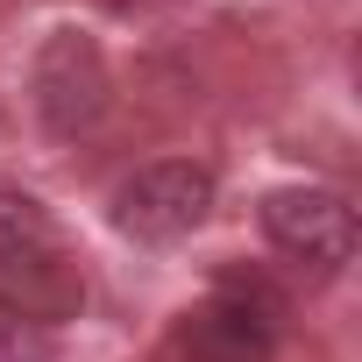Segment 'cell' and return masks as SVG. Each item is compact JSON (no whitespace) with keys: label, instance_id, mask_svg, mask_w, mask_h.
<instances>
[{"label":"cell","instance_id":"cell-1","mask_svg":"<svg viewBox=\"0 0 362 362\" xmlns=\"http://www.w3.org/2000/svg\"><path fill=\"white\" fill-rule=\"evenodd\" d=\"M214 199H221V185H214L206 163H192V156H156V163H142L135 177L114 185L107 214H114V228H121L128 242L170 249V242H185V235L206 228Z\"/></svg>","mask_w":362,"mask_h":362},{"label":"cell","instance_id":"cell-2","mask_svg":"<svg viewBox=\"0 0 362 362\" xmlns=\"http://www.w3.org/2000/svg\"><path fill=\"white\" fill-rule=\"evenodd\" d=\"M107 100H114V78H107L100 43L86 29H50L36 43V57H29V107H36V121L57 142H71V135L107 121Z\"/></svg>","mask_w":362,"mask_h":362},{"label":"cell","instance_id":"cell-3","mask_svg":"<svg viewBox=\"0 0 362 362\" xmlns=\"http://www.w3.org/2000/svg\"><path fill=\"white\" fill-rule=\"evenodd\" d=\"M263 235L291 263L341 270L355 256V206L327 185H277V192H263Z\"/></svg>","mask_w":362,"mask_h":362},{"label":"cell","instance_id":"cell-4","mask_svg":"<svg viewBox=\"0 0 362 362\" xmlns=\"http://www.w3.org/2000/svg\"><path fill=\"white\" fill-rule=\"evenodd\" d=\"M78 298H86V284H78V270L57 256L50 235H36V242H22V249L0 256V305H8V313L50 327V320L78 313Z\"/></svg>","mask_w":362,"mask_h":362},{"label":"cell","instance_id":"cell-5","mask_svg":"<svg viewBox=\"0 0 362 362\" xmlns=\"http://www.w3.org/2000/svg\"><path fill=\"white\" fill-rule=\"evenodd\" d=\"M177 341H185L192 362H270L277 355V320L249 298H206V305L185 313Z\"/></svg>","mask_w":362,"mask_h":362},{"label":"cell","instance_id":"cell-6","mask_svg":"<svg viewBox=\"0 0 362 362\" xmlns=\"http://www.w3.org/2000/svg\"><path fill=\"white\" fill-rule=\"evenodd\" d=\"M0 362H57V334L0 305Z\"/></svg>","mask_w":362,"mask_h":362},{"label":"cell","instance_id":"cell-7","mask_svg":"<svg viewBox=\"0 0 362 362\" xmlns=\"http://www.w3.org/2000/svg\"><path fill=\"white\" fill-rule=\"evenodd\" d=\"M36 235H50L43 206H36L29 192H8V185H0V256L22 249V242H36Z\"/></svg>","mask_w":362,"mask_h":362}]
</instances>
